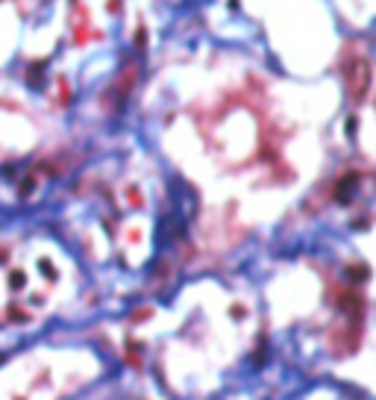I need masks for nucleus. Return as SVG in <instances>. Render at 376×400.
<instances>
[{
	"label": "nucleus",
	"instance_id": "obj_2",
	"mask_svg": "<svg viewBox=\"0 0 376 400\" xmlns=\"http://www.w3.org/2000/svg\"><path fill=\"white\" fill-rule=\"evenodd\" d=\"M41 271H44V274H50V277L56 274V271H53V265H47V262H41Z\"/></svg>",
	"mask_w": 376,
	"mask_h": 400
},
{
	"label": "nucleus",
	"instance_id": "obj_1",
	"mask_svg": "<svg viewBox=\"0 0 376 400\" xmlns=\"http://www.w3.org/2000/svg\"><path fill=\"white\" fill-rule=\"evenodd\" d=\"M21 282H24V274H12V289H21Z\"/></svg>",
	"mask_w": 376,
	"mask_h": 400
}]
</instances>
